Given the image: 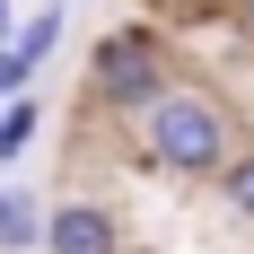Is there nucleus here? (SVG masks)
I'll use <instances>...</instances> for the list:
<instances>
[{
	"instance_id": "nucleus-1",
	"label": "nucleus",
	"mask_w": 254,
	"mask_h": 254,
	"mask_svg": "<svg viewBox=\"0 0 254 254\" xmlns=\"http://www.w3.org/2000/svg\"><path fill=\"white\" fill-rule=\"evenodd\" d=\"M237 158V123H228V105L202 97V88H167V97L140 114V167H158V176H184V184H219V167Z\"/></svg>"
},
{
	"instance_id": "nucleus-2",
	"label": "nucleus",
	"mask_w": 254,
	"mask_h": 254,
	"mask_svg": "<svg viewBox=\"0 0 254 254\" xmlns=\"http://www.w3.org/2000/svg\"><path fill=\"white\" fill-rule=\"evenodd\" d=\"M176 88V53H167V26L131 18V26H105L88 44V105L97 114H149L158 97Z\"/></svg>"
},
{
	"instance_id": "nucleus-3",
	"label": "nucleus",
	"mask_w": 254,
	"mask_h": 254,
	"mask_svg": "<svg viewBox=\"0 0 254 254\" xmlns=\"http://www.w3.org/2000/svg\"><path fill=\"white\" fill-rule=\"evenodd\" d=\"M35 254H123V219H114L105 202H53Z\"/></svg>"
},
{
	"instance_id": "nucleus-4",
	"label": "nucleus",
	"mask_w": 254,
	"mask_h": 254,
	"mask_svg": "<svg viewBox=\"0 0 254 254\" xmlns=\"http://www.w3.org/2000/svg\"><path fill=\"white\" fill-rule=\"evenodd\" d=\"M44 246V202L26 184H0V254H35Z\"/></svg>"
},
{
	"instance_id": "nucleus-5",
	"label": "nucleus",
	"mask_w": 254,
	"mask_h": 254,
	"mask_svg": "<svg viewBox=\"0 0 254 254\" xmlns=\"http://www.w3.org/2000/svg\"><path fill=\"white\" fill-rule=\"evenodd\" d=\"M62 26H70V9L53 0V9H35V18H18V26H9V53H18L26 70H44V53L62 44Z\"/></svg>"
},
{
	"instance_id": "nucleus-6",
	"label": "nucleus",
	"mask_w": 254,
	"mask_h": 254,
	"mask_svg": "<svg viewBox=\"0 0 254 254\" xmlns=\"http://www.w3.org/2000/svg\"><path fill=\"white\" fill-rule=\"evenodd\" d=\"M35 131H44V97H18V105H0V167H18V158L35 149Z\"/></svg>"
},
{
	"instance_id": "nucleus-7",
	"label": "nucleus",
	"mask_w": 254,
	"mask_h": 254,
	"mask_svg": "<svg viewBox=\"0 0 254 254\" xmlns=\"http://www.w3.org/2000/svg\"><path fill=\"white\" fill-rule=\"evenodd\" d=\"M219 202H228L237 219H246V228H254V140H246V149L228 158V167H219Z\"/></svg>"
},
{
	"instance_id": "nucleus-8",
	"label": "nucleus",
	"mask_w": 254,
	"mask_h": 254,
	"mask_svg": "<svg viewBox=\"0 0 254 254\" xmlns=\"http://www.w3.org/2000/svg\"><path fill=\"white\" fill-rule=\"evenodd\" d=\"M149 18H167V26H210L219 18V0H140Z\"/></svg>"
},
{
	"instance_id": "nucleus-9",
	"label": "nucleus",
	"mask_w": 254,
	"mask_h": 254,
	"mask_svg": "<svg viewBox=\"0 0 254 254\" xmlns=\"http://www.w3.org/2000/svg\"><path fill=\"white\" fill-rule=\"evenodd\" d=\"M18 97H35V70H26L9 44H0V105H18Z\"/></svg>"
},
{
	"instance_id": "nucleus-10",
	"label": "nucleus",
	"mask_w": 254,
	"mask_h": 254,
	"mask_svg": "<svg viewBox=\"0 0 254 254\" xmlns=\"http://www.w3.org/2000/svg\"><path fill=\"white\" fill-rule=\"evenodd\" d=\"M9 18H18V9H9V0H0V44H9Z\"/></svg>"
},
{
	"instance_id": "nucleus-11",
	"label": "nucleus",
	"mask_w": 254,
	"mask_h": 254,
	"mask_svg": "<svg viewBox=\"0 0 254 254\" xmlns=\"http://www.w3.org/2000/svg\"><path fill=\"white\" fill-rule=\"evenodd\" d=\"M237 18H246V26H254V0H237Z\"/></svg>"
},
{
	"instance_id": "nucleus-12",
	"label": "nucleus",
	"mask_w": 254,
	"mask_h": 254,
	"mask_svg": "<svg viewBox=\"0 0 254 254\" xmlns=\"http://www.w3.org/2000/svg\"><path fill=\"white\" fill-rule=\"evenodd\" d=\"M62 9H70V0H62Z\"/></svg>"
},
{
	"instance_id": "nucleus-13",
	"label": "nucleus",
	"mask_w": 254,
	"mask_h": 254,
	"mask_svg": "<svg viewBox=\"0 0 254 254\" xmlns=\"http://www.w3.org/2000/svg\"><path fill=\"white\" fill-rule=\"evenodd\" d=\"M246 254H254V246H246Z\"/></svg>"
}]
</instances>
